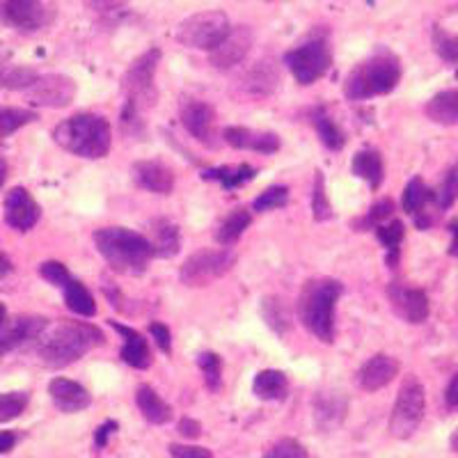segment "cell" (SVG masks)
Wrapping results in <instances>:
<instances>
[{
  "label": "cell",
  "instance_id": "obj_32",
  "mask_svg": "<svg viewBox=\"0 0 458 458\" xmlns=\"http://www.w3.org/2000/svg\"><path fill=\"white\" fill-rule=\"evenodd\" d=\"M37 79H39V73L32 69L16 67V64L0 60V88L3 89H28Z\"/></svg>",
  "mask_w": 458,
  "mask_h": 458
},
{
  "label": "cell",
  "instance_id": "obj_38",
  "mask_svg": "<svg viewBox=\"0 0 458 458\" xmlns=\"http://www.w3.org/2000/svg\"><path fill=\"white\" fill-rule=\"evenodd\" d=\"M312 216L314 220H318V223L333 218V207H330L328 193H326V179H323V172H317V177H314Z\"/></svg>",
  "mask_w": 458,
  "mask_h": 458
},
{
  "label": "cell",
  "instance_id": "obj_44",
  "mask_svg": "<svg viewBox=\"0 0 458 458\" xmlns=\"http://www.w3.org/2000/svg\"><path fill=\"white\" fill-rule=\"evenodd\" d=\"M376 234H378V241L386 245L390 252L399 250L401 241H403V223L401 220H392L387 225H378L376 229Z\"/></svg>",
  "mask_w": 458,
  "mask_h": 458
},
{
  "label": "cell",
  "instance_id": "obj_56",
  "mask_svg": "<svg viewBox=\"0 0 458 458\" xmlns=\"http://www.w3.org/2000/svg\"><path fill=\"white\" fill-rule=\"evenodd\" d=\"M452 234H454V241H452V248H449V252H452V255H458V220L456 223H452Z\"/></svg>",
  "mask_w": 458,
  "mask_h": 458
},
{
  "label": "cell",
  "instance_id": "obj_37",
  "mask_svg": "<svg viewBox=\"0 0 458 458\" xmlns=\"http://www.w3.org/2000/svg\"><path fill=\"white\" fill-rule=\"evenodd\" d=\"M261 314H264L266 323H268L277 335H284L286 330L292 328V317H289L286 308L282 305V301H277V298H266V301L261 302Z\"/></svg>",
  "mask_w": 458,
  "mask_h": 458
},
{
  "label": "cell",
  "instance_id": "obj_1",
  "mask_svg": "<svg viewBox=\"0 0 458 458\" xmlns=\"http://www.w3.org/2000/svg\"><path fill=\"white\" fill-rule=\"evenodd\" d=\"M97 250L117 273L138 276L154 257V245L138 232L124 227H104L94 234Z\"/></svg>",
  "mask_w": 458,
  "mask_h": 458
},
{
  "label": "cell",
  "instance_id": "obj_17",
  "mask_svg": "<svg viewBox=\"0 0 458 458\" xmlns=\"http://www.w3.org/2000/svg\"><path fill=\"white\" fill-rule=\"evenodd\" d=\"M314 422L323 433H330L342 427L344 417L349 412V401L342 392H318L312 401Z\"/></svg>",
  "mask_w": 458,
  "mask_h": 458
},
{
  "label": "cell",
  "instance_id": "obj_16",
  "mask_svg": "<svg viewBox=\"0 0 458 458\" xmlns=\"http://www.w3.org/2000/svg\"><path fill=\"white\" fill-rule=\"evenodd\" d=\"M277 85H280V69H277L276 60H271V57L252 64V69H248V73L241 79V88L252 99L271 97Z\"/></svg>",
  "mask_w": 458,
  "mask_h": 458
},
{
  "label": "cell",
  "instance_id": "obj_34",
  "mask_svg": "<svg viewBox=\"0 0 458 458\" xmlns=\"http://www.w3.org/2000/svg\"><path fill=\"white\" fill-rule=\"evenodd\" d=\"M255 177V170L250 165H236V167H218V170L204 172V179H216L225 188H236L248 183Z\"/></svg>",
  "mask_w": 458,
  "mask_h": 458
},
{
  "label": "cell",
  "instance_id": "obj_39",
  "mask_svg": "<svg viewBox=\"0 0 458 458\" xmlns=\"http://www.w3.org/2000/svg\"><path fill=\"white\" fill-rule=\"evenodd\" d=\"M28 406L26 392H5L0 394V424L10 422L21 415Z\"/></svg>",
  "mask_w": 458,
  "mask_h": 458
},
{
  "label": "cell",
  "instance_id": "obj_18",
  "mask_svg": "<svg viewBox=\"0 0 458 458\" xmlns=\"http://www.w3.org/2000/svg\"><path fill=\"white\" fill-rule=\"evenodd\" d=\"M225 142L234 149H250L259 154H276L280 149V138L266 131H252L245 126H227L225 129Z\"/></svg>",
  "mask_w": 458,
  "mask_h": 458
},
{
  "label": "cell",
  "instance_id": "obj_40",
  "mask_svg": "<svg viewBox=\"0 0 458 458\" xmlns=\"http://www.w3.org/2000/svg\"><path fill=\"white\" fill-rule=\"evenodd\" d=\"M198 365L202 369L204 383H207L208 390H218L220 378H223V362H220L218 355L211 353V351H204V353H199Z\"/></svg>",
  "mask_w": 458,
  "mask_h": 458
},
{
  "label": "cell",
  "instance_id": "obj_10",
  "mask_svg": "<svg viewBox=\"0 0 458 458\" xmlns=\"http://www.w3.org/2000/svg\"><path fill=\"white\" fill-rule=\"evenodd\" d=\"M236 257L223 248V250H198L188 257L182 266V282L186 286H208L211 282L220 280L225 273L232 271Z\"/></svg>",
  "mask_w": 458,
  "mask_h": 458
},
{
  "label": "cell",
  "instance_id": "obj_8",
  "mask_svg": "<svg viewBox=\"0 0 458 458\" xmlns=\"http://www.w3.org/2000/svg\"><path fill=\"white\" fill-rule=\"evenodd\" d=\"M427 411V394L417 380H408L399 390L394 411L390 417V433L399 440H406L420 428Z\"/></svg>",
  "mask_w": 458,
  "mask_h": 458
},
{
  "label": "cell",
  "instance_id": "obj_5",
  "mask_svg": "<svg viewBox=\"0 0 458 458\" xmlns=\"http://www.w3.org/2000/svg\"><path fill=\"white\" fill-rule=\"evenodd\" d=\"M401 64L392 53H378L365 63H360L344 83V94L351 101L371 99L387 94L399 85Z\"/></svg>",
  "mask_w": 458,
  "mask_h": 458
},
{
  "label": "cell",
  "instance_id": "obj_28",
  "mask_svg": "<svg viewBox=\"0 0 458 458\" xmlns=\"http://www.w3.org/2000/svg\"><path fill=\"white\" fill-rule=\"evenodd\" d=\"M252 223V216L250 211H245V208H234L223 223L218 225L216 229V241H218L223 248H229V245H234L236 241L243 236V232L250 227Z\"/></svg>",
  "mask_w": 458,
  "mask_h": 458
},
{
  "label": "cell",
  "instance_id": "obj_13",
  "mask_svg": "<svg viewBox=\"0 0 458 458\" xmlns=\"http://www.w3.org/2000/svg\"><path fill=\"white\" fill-rule=\"evenodd\" d=\"M252 42V30L248 26H236L229 30V35L225 37V42L220 44L216 51H211V64L216 69H232L239 63H243L248 53H250Z\"/></svg>",
  "mask_w": 458,
  "mask_h": 458
},
{
  "label": "cell",
  "instance_id": "obj_7",
  "mask_svg": "<svg viewBox=\"0 0 458 458\" xmlns=\"http://www.w3.org/2000/svg\"><path fill=\"white\" fill-rule=\"evenodd\" d=\"M158 60H161V51L151 48V51L142 53L124 73L122 85H124L126 101H131L138 110L157 106L158 92L157 85H154V73H157Z\"/></svg>",
  "mask_w": 458,
  "mask_h": 458
},
{
  "label": "cell",
  "instance_id": "obj_58",
  "mask_svg": "<svg viewBox=\"0 0 458 458\" xmlns=\"http://www.w3.org/2000/svg\"><path fill=\"white\" fill-rule=\"evenodd\" d=\"M5 317H7L5 308H3V305H0V326H5Z\"/></svg>",
  "mask_w": 458,
  "mask_h": 458
},
{
  "label": "cell",
  "instance_id": "obj_43",
  "mask_svg": "<svg viewBox=\"0 0 458 458\" xmlns=\"http://www.w3.org/2000/svg\"><path fill=\"white\" fill-rule=\"evenodd\" d=\"M436 199H437V207L440 208H449L454 202H456L458 199V167H452V170L447 172L445 182L440 183V188H437Z\"/></svg>",
  "mask_w": 458,
  "mask_h": 458
},
{
  "label": "cell",
  "instance_id": "obj_53",
  "mask_svg": "<svg viewBox=\"0 0 458 458\" xmlns=\"http://www.w3.org/2000/svg\"><path fill=\"white\" fill-rule=\"evenodd\" d=\"M445 399H447L449 408H458V374L454 376L452 383L447 386V392H445Z\"/></svg>",
  "mask_w": 458,
  "mask_h": 458
},
{
  "label": "cell",
  "instance_id": "obj_4",
  "mask_svg": "<svg viewBox=\"0 0 458 458\" xmlns=\"http://www.w3.org/2000/svg\"><path fill=\"white\" fill-rule=\"evenodd\" d=\"M104 344V335L88 323H64L53 330L39 346V358L44 365L60 369L83 358L92 346Z\"/></svg>",
  "mask_w": 458,
  "mask_h": 458
},
{
  "label": "cell",
  "instance_id": "obj_54",
  "mask_svg": "<svg viewBox=\"0 0 458 458\" xmlns=\"http://www.w3.org/2000/svg\"><path fill=\"white\" fill-rule=\"evenodd\" d=\"M16 445V436L12 431H0V454L12 452Z\"/></svg>",
  "mask_w": 458,
  "mask_h": 458
},
{
  "label": "cell",
  "instance_id": "obj_46",
  "mask_svg": "<svg viewBox=\"0 0 458 458\" xmlns=\"http://www.w3.org/2000/svg\"><path fill=\"white\" fill-rule=\"evenodd\" d=\"M39 276L47 282H51L53 286H60V289H64V286L72 282L67 266L60 264V261H44V264L39 266Z\"/></svg>",
  "mask_w": 458,
  "mask_h": 458
},
{
  "label": "cell",
  "instance_id": "obj_36",
  "mask_svg": "<svg viewBox=\"0 0 458 458\" xmlns=\"http://www.w3.org/2000/svg\"><path fill=\"white\" fill-rule=\"evenodd\" d=\"M37 120L35 110L26 108H0V138L12 136L14 131H19L21 126L30 124Z\"/></svg>",
  "mask_w": 458,
  "mask_h": 458
},
{
  "label": "cell",
  "instance_id": "obj_47",
  "mask_svg": "<svg viewBox=\"0 0 458 458\" xmlns=\"http://www.w3.org/2000/svg\"><path fill=\"white\" fill-rule=\"evenodd\" d=\"M172 458H214L211 449L195 447V445H170Z\"/></svg>",
  "mask_w": 458,
  "mask_h": 458
},
{
  "label": "cell",
  "instance_id": "obj_49",
  "mask_svg": "<svg viewBox=\"0 0 458 458\" xmlns=\"http://www.w3.org/2000/svg\"><path fill=\"white\" fill-rule=\"evenodd\" d=\"M149 333H151V337H154V342H157L158 349H161L163 353H170V351H172L170 330H167L163 323H151Z\"/></svg>",
  "mask_w": 458,
  "mask_h": 458
},
{
  "label": "cell",
  "instance_id": "obj_45",
  "mask_svg": "<svg viewBox=\"0 0 458 458\" xmlns=\"http://www.w3.org/2000/svg\"><path fill=\"white\" fill-rule=\"evenodd\" d=\"M266 458H310V456H308V449L302 447L298 440H293V437H284V440H280V443H276L271 449H268Z\"/></svg>",
  "mask_w": 458,
  "mask_h": 458
},
{
  "label": "cell",
  "instance_id": "obj_20",
  "mask_svg": "<svg viewBox=\"0 0 458 458\" xmlns=\"http://www.w3.org/2000/svg\"><path fill=\"white\" fill-rule=\"evenodd\" d=\"M48 394L63 412H81L92 403V396L81 383L69 378H53L48 383Z\"/></svg>",
  "mask_w": 458,
  "mask_h": 458
},
{
  "label": "cell",
  "instance_id": "obj_41",
  "mask_svg": "<svg viewBox=\"0 0 458 458\" xmlns=\"http://www.w3.org/2000/svg\"><path fill=\"white\" fill-rule=\"evenodd\" d=\"M286 199H289V188L286 186H271L266 188L264 193L255 199V211H273V208L284 207Z\"/></svg>",
  "mask_w": 458,
  "mask_h": 458
},
{
  "label": "cell",
  "instance_id": "obj_25",
  "mask_svg": "<svg viewBox=\"0 0 458 458\" xmlns=\"http://www.w3.org/2000/svg\"><path fill=\"white\" fill-rule=\"evenodd\" d=\"M424 110H427L428 120H433L436 124H443V126L458 124V88L437 92L436 97L428 101Z\"/></svg>",
  "mask_w": 458,
  "mask_h": 458
},
{
  "label": "cell",
  "instance_id": "obj_35",
  "mask_svg": "<svg viewBox=\"0 0 458 458\" xmlns=\"http://www.w3.org/2000/svg\"><path fill=\"white\" fill-rule=\"evenodd\" d=\"M431 198H436V195L428 191L427 186H424V182L420 177L411 179L406 186V191H403V211L411 216H417L422 214L424 204L428 202Z\"/></svg>",
  "mask_w": 458,
  "mask_h": 458
},
{
  "label": "cell",
  "instance_id": "obj_55",
  "mask_svg": "<svg viewBox=\"0 0 458 458\" xmlns=\"http://www.w3.org/2000/svg\"><path fill=\"white\" fill-rule=\"evenodd\" d=\"M10 271H12L10 257H7L5 252L0 250V280H3V277H5V276H10Z\"/></svg>",
  "mask_w": 458,
  "mask_h": 458
},
{
  "label": "cell",
  "instance_id": "obj_57",
  "mask_svg": "<svg viewBox=\"0 0 458 458\" xmlns=\"http://www.w3.org/2000/svg\"><path fill=\"white\" fill-rule=\"evenodd\" d=\"M7 179V163L0 158V188H3V183H5Z\"/></svg>",
  "mask_w": 458,
  "mask_h": 458
},
{
  "label": "cell",
  "instance_id": "obj_9",
  "mask_svg": "<svg viewBox=\"0 0 458 458\" xmlns=\"http://www.w3.org/2000/svg\"><path fill=\"white\" fill-rule=\"evenodd\" d=\"M333 55L326 39H312L284 55V64L301 85H312L330 69Z\"/></svg>",
  "mask_w": 458,
  "mask_h": 458
},
{
  "label": "cell",
  "instance_id": "obj_2",
  "mask_svg": "<svg viewBox=\"0 0 458 458\" xmlns=\"http://www.w3.org/2000/svg\"><path fill=\"white\" fill-rule=\"evenodd\" d=\"M53 138L63 149L83 158L108 157L113 145V131L108 122L99 114L89 113L73 114L69 120L60 122L53 131Z\"/></svg>",
  "mask_w": 458,
  "mask_h": 458
},
{
  "label": "cell",
  "instance_id": "obj_52",
  "mask_svg": "<svg viewBox=\"0 0 458 458\" xmlns=\"http://www.w3.org/2000/svg\"><path fill=\"white\" fill-rule=\"evenodd\" d=\"M113 431H117V424H114V422H106L104 427H101L99 431H97V436H94V445H97V447H106V443H108V436Z\"/></svg>",
  "mask_w": 458,
  "mask_h": 458
},
{
  "label": "cell",
  "instance_id": "obj_29",
  "mask_svg": "<svg viewBox=\"0 0 458 458\" xmlns=\"http://www.w3.org/2000/svg\"><path fill=\"white\" fill-rule=\"evenodd\" d=\"M136 403L138 408H140L142 417L151 424H165L172 417L170 406H167L165 401H163L157 392L151 390L149 386H142L140 390H138Z\"/></svg>",
  "mask_w": 458,
  "mask_h": 458
},
{
  "label": "cell",
  "instance_id": "obj_23",
  "mask_svg": "<svg viewBox=\"0 0 458 458\" xmlns=\"http://www.w3.org/2000/svg\"><path fill=\"white\" fill-rule=\"evenodd\" d=\"M47 328V318H16L12 326H0V355L16 349L19 344L37 337Z\"/></svg>",
  "mask_w": 458,
  "mask_h": 458
},
{
  "label": "cell",
  "instance_id": "obj_21",
  "mask_svg": "<svg viewBox=\"0 0 458 458\" xmlns=\"http://www.w3.org/2000/svg\"><path fill=\"white\" fill-rule=\"evenodd\" d=\"M396 374H399V360L392 358V355L378 353L367 360L365 367L360 369V386L367 392H376L380 387H386L390 380H394Z\"/></svg>",
  "mask_w": 458,
  "mask_h": 458
},
{
  "label": "cell",
  "instance_id": "obj_15",
  "mask_svg": "<svg viewBox=\"0 0 458 458\" xmlns=\"http://www.w3.org/2000/svg\"><path fill=\"white\" fill-rule=\"evenodd\" d=\"M42 211L26 188H12L5 198V223L19 232H28L37 225Z\"/></svg>",
  "mask_w": 458,
  "mask_h": 458
},
{
  "label": "cell",
  "instance_id": "obj_42",
  "mask_svg": "<svg viewBox=\"0 0 458 458\" xmlns=\"http://www.w3.org/2000/svg\"><path fill=\"white\" fill-rule=\"evenodd\" d=\"M433 47H436L437 55L447 60V63H458V37L447 35L440 28L433 30Z\"/></svg>",
  "mask_w": 458,
  "mask_h": 458
},
{
  "label": "cell",
  "instance_id": "obj_33",
  "mask_svg": "<svg viewBox=\"0 0 458 458\" xmlns=\"http://www.w3.org/2000/svg\"><path fill=\"white\" fill-rule=\"evenodd\" d=\"M312 122H314V129H317V133H318V138H321L323 145L328 147V149H333V151L342 149L344 142H346V138H344V131L339 129V126L335 124L333 120H330L328 114L318 108L317 113H314Z\"/></svg>",
  "mask_w": 458,
  "mask_h": 458
},
{
  "label": "cell",
  "instance_id": "obj_19",
  "mask_svg": "<svg viewBox=\"0 0 458 458\" xmlns=\"http://www.w3.org/2000/svg\"><path fill=\"white\" fill-rule=\"evenodd\" d=\"M182 124L195 140L211 142L216 126L214 108L204 101H186L182 106Z\"/></svg>",
  "mask_w": 458,
  "mask_h": 458
},
{
  "label": "cell",
  "instance_id": "obj_11",
  "mask_svg": "<svg viewBox=\"0 0 458 458\" xmlns=\"http://www.w3.org/2000/svg\"><path fill=\"white\" fill-rule=\"evenodd\" d=\"M0 21L21 32H37L53 21L47 0H0Z\"/></svg>",
  "mask_w": 458,
  "mask_h": 458
},
{
  "label": "cell",
  "instance_id": "obj_31",
  "mask_svg": "<svg viewBox=\"0 0 458 458\" xmlns=\"http://www.w3.org/2000/svg\"><path fill=\"white\" fill-rule=\"evenodd\" d=\"M63 292L64 302H67V308L72 310L73 314H79V317H94V314H97V302H94L92 293H89L88 289H85V284H81L79 280L69 282Z\"/></svg>",
  "mask_w": 458,
  "mask_h": 458
},
{
  "label": "cell",
  "instance_id": "obj_14",
  "mask_svg": "<svg viewBox=\"0 0 458 458\" xmlns=\"http://www.w3.org/2000/svg\"><path fill=\"white\" fill-rule=\"evenodd\" d=\"M387 296H390L394 312L399 314L403 321L408 323L427 321L428 298L422 289H408V286L394 282V284H390V289H387Z\"/></svg>",
  "mask_w": 458,
  "mask_h": 458
},
{
  "label": "cell",
  "instance_id": "obj_22",
  "mask_svg": "<svg viewBox=\"0 0 458 458\" xmlns=\"http://www.w3.org/2000/svg\"><path fill=\"white\" fill-rule=\"evenodd\" d=\"M133 177H136L138 186L149 191V193L167 195L174 188V174H172V170L157 161L136 163L133 165Z\"/></svg>",
  "mask_w": 458,
  "mask_h": 458
},
{
  "label": "cell",
  "instance_id": "obj_12",
  "mask_svg": "<svg viewBox=\"0 0 458 458\" xmlns=\"http://www.w3.org/2000/svg\"><path fill=\"white\" fill-rule=\"evenodd\" d=\"M28 101L42 108H67L76 97V83L63 73H47L39 76L30 88L26 89Z\"/></svg>",
  "mask_w": 458,
  "mask_h": 458
},
{
  "label": "cell",
  "instance_id": "obj_59",
  "mask_svg": "<svg viewBox=\"0 0 458 458\" xmlns=\"http://www.w3.org/2000/svg\"><path fill=\"white\" fill-rule=\"evenodd\" d=\"M454 445H456V449H458V437H456V440H454Z\"/></svg>",
  "mask_w": 458,
  "mask_h": 458
},
{
  "label": "cell",
  "instance_id": "obj_6",
  "mask_svg": "<svg viewBox=\"0 0 458 458\" xmlns=\"http://www.w3.org/2000/svg\"><path fill=\"white\" fill-rule=\"evenodd\" d=\"M232 26L225 12H199V14L188 16L186 21L179 23L177 39L183 47L198 48V51H216L225 42Z\"/></svg>",
  "mask_w": 458,
  "mask_h": 458
},
{
  "label": "cell",
  "instance_id": "obj_24",
  "mask_svg": "<svg viewBox=\"0 0 458 458\" xmlns=\"http://www.w3.org/2000/svg\"><path fill=\"white\" fill-rule=\"evenodd\" d=\"M117 333L124 337V346H122V360H124L126 365L133 367V369H147L151 365V355H149V346H147V339L142 337L140 333L136 330L126 328V326H120V323L110 321Z\"/></svg>",
  "mask_w": 458,
  "mask_h": 458
},
{
  "label": "cell",
  "instance_id": "obj_51",
  "mask_svg": "<svg viewBox=\"0 0 458 458\" xmlns=\"http://www.w3.org/2000/svg\"><path fill=\"white\" fill-rule=\"evenodd\" d=\"M179 433H182L186 440H195V437L202 436V424L195 422V420H188L186 417V420H182V422H179Z\"/></svg>",
  "mask_w": 458,
  "mask_h": 458
},
{
  "label": "cell",
  "instance_id": "obj_30",
  "mask_svg": "<svg viewBox=\"0 0 458 458\" xmlns=\"http://www.w3.org/2000/svg\"><path fill=\"white\" fill-rule=\"evenodd\" d=\"M154 255L158 257H174L179 252V227L170 220H157L154 223Z\"/></svg>",
  "mask_w": 458,
  "mask_h": 458
},
{
  "label": "cell",
  "instance_id": "obj_50",
  "mask_svg": "<svg viewBox=\"0 0 458 458\" xmlns=\"http://www.w3.org/2000/svg\"><path fill=\"white\" fill-rule=\"evenodd\" d=\"M392 211H394V204H392V199H383V202H378L369 211V220L374 225H380V223H383V220L390 218Z\"/></svg>",
  "mask_w": 458,
  "mask_h": 458
},
{
  "label": "cell",
  "instance_id": "obj_26",
  "mask_svg": "<svg viewBox=\"0 0 458 458\" xmlns=\"http://www.w3.org/2000/svg\"><path fill=\"white\" fill-rule=\"evenodd\" d=\"M252 392L261 401H282L289 394V380H286V376L282 371L264 369L252 380Z\"/></svg>",
  "mask_w": 458,
  "mask_h": 458
},
{
  "label": "cell",
  "instance_id": "obj_3",
  "mask_svg": "<svg viewBox=\"0 0 458 458\" xmlns=\"http://www.w3.org/2000/svg\"><path fill=\"white\" fill-rule=\"evenodd\" d=\"M342 293V284L330 277L310 280L298 298V317L302 326L317 339L330 344L335 330V305Z\"/></svg>",
  "mask_w": 458,
  "mask_h": 458
},
{
  "label": "cell",
  "instance_id": "obj_48",
  "mask_svg": "<svg viewBox=\"0 0 458 458\" xmlns=\"http://www.w3.org/2000/svg\"><path fill=\"white\" fill-rule=\"evenodd\" d=\"M85 7L97 14H108V12H117L129 3V0H83Z\"/></svg>",
  "mask_w": 458,
  "mask_h": 458
},
{
  "label": "cell",
  "instance_id": "obj_27",
  "mask_svg": "<svg viewBox=\"0 0 458 458\" xmlns=\"http://www.w3.org/2000/svg\"><path fill=\"white\" fill-rule=\"evenodd\" d=\"M351 170H353L355 177L365 179L371 188H378L383 183V158H380L378 151H358L353 157V163H351Z\"/></svg>",
  "mask_w": 458,
  "mask_h": 458
}]
</instances>
